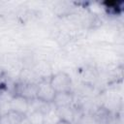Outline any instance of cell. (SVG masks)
Instances as JSON below:
<instances>
[{"label": "cell", "instance_id": "6da1fadb", "mask_svg": "<svg viewBox=\"0 0 124 124\" xmlns=\"http://www.w3.org/2000/svg\"><path fill=\"white\" fill-rule=\"evenodd\" d=\"M49 83L55 92L71 91L72 79L70 76L64 72H59L52 75L49 78Z\"/></svg>", "mask_w": 124, "mask_h": 124}, {"label": "cell", "instance_id": "7a4b0ae2", "mask_svg": "<svg viewBox=\"0 0 124 124\" xmlns=\"http://www.w3.org/2000/svg\"><path fill=\"white\" fill-rule=\"evenodd\" d=\"M55 93L56 92L54 91V89L51 87V85L49 83V79L48 80L45 79L38 83L36 98H38L46 103L51 104L53 101V98L55 96Z\"/></svg>", "mask_w": 124, "mask_h": 124}, {"label": "cell", "instance_id": "3957f363", "mask_svg": "<svg viewBox=\"0 0 124 124\" xmlns=\"http://www.w3.org/2000/svg\"><path fill=\"white\" fill-rule=\"evenodd\" d=\"M73 103H74V94L72 93V91H67V92H56L51 104L55 108H58L72 107Z\"/></svg>", "mask_w": 124, "mask_h": 124}, {"label": "cell", "instance_id": "277c9868", "mask_svg": "<svg viewBox=\"0 0 124 124\" xmlns=\"http://www.w3.org/2000/svg\"><path fill=\"white\" fill-rule=\"evenodd\" d=\"M37 87L38 83H32V82H24L19 85H17L16 95L22 96L26 98L27 100H32L36 98L37 96Z\"/></svg>", "mask_w": 124, "mask_h": 124}, {"label": "cell", "instance_id": "5b68a950", "mask_svg": "<svg viewBox=\"0 0 124 124\" xmlns=\"http://www.w3.org/2000/svg\"><path fill=\"white\" fill-rule=\"evenodd\" d=\"M10 108L11 110L26 114L29 108V100L19 95H14L11 99Z\"/></svg>", "mask_w": 124, "mask_h": 124}, {"label": "cell", "instance_id": "8992f818", "mask_svg": "<svg viewBox=\"0 0 124 124\" xmlns=\"http://www.w3.org/2000/svg\"><path fill=\"white\" fill-rule=\"evenodd\" d=\"M56 112L60 119H64L66 121H69L73 123L75 119V111L72 107H66V108H56Z\"/></svg>", "mask_w": 124, "mask_h": 124}, {"label": "cell", "instance_id": "52a82bcc", "mask_svg": "<svg viewBox=\"0 0 124 124\" xmlns=\"http://www.w3.org/2000/svg\"><path fill=\"white\" fill-rule=\"evenodd\" d=\"M26 116L31 124H44L45 121V114L41 111H29L26 113Z\"/></svg>", "mask_w": 124, "mask_h": 124}, {"label": "cell", "instance_id": "ba28073f", "mask_svg": "<svg viewBox=\"0 0 124 124\" xmlns=\"http://www.w3.org/2000/svg\"><path fill=\"white\" fill-rule=\"evenodd\" d=\"M6 115L11 124H20L23 118L26 116V114H22L20 112H16L14 110H10Z\"/></svg>", "mask_w": 124, "mask_h": 124}, {"label": "cell", "instance_id": "9c48e42d", "mask_svg": "<svg viewBox=\"0 0 124 124\" xmlns=\"http://www.w3.org/2000/svg\"><path fill=\"white\" fill-rule=\"evenodd\" d=\"M0 124H11L10 121H9V119H8V117H7V115H3V116H1Z\"/></svg>", "mask_w": 124, "mask_h": 124}, {"label": "cell", "instance_id": "30bf717a", "mask_svg": "<svg viewBox=\"0 0 124 124\" xmlns=\"http://www.w3.org/2000/svg\"><path fill=\"white\" fill-rule=\"evenodd\" d=\"M54 124H72V123L69 122V121H66V120H64V119H59V120L56 121Z\"/></svg>", "mask_w": 124, "mask_h": 124}, {"label": "cell", "instance_id": "8fae6325", "mask_svg": "<svg viewBox=\"0 0 124 124\" xmlns=\"http://www.w3.org/2000/svg\"><path fill=\"white\" fill-rule=\"evenodd\" d=\"M20 124H31V123H30V121L28 120L27 116H25V117L23 118V120L21 121V123H20Z\"/></svg>", "mask_w": 124, "mask_h": 124}, {"label": "cell", "instance_id": "7c38bea8", "mask_svg": "<svg viewBox=\"0 0 124 124\" xmlns=\"http://www.w3.org/2000/svg\"><path fill=\"white\" fill-rule=\"evenodd\" d=\"M0 119H1V116H0Z\"/></svg>", "mask_w": 124, "mask_h": 124}]
</instances>
